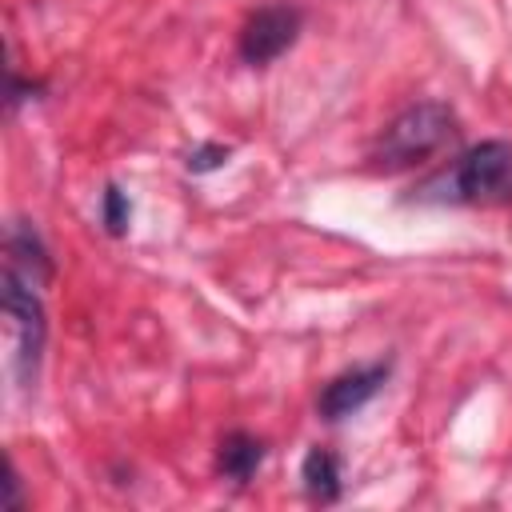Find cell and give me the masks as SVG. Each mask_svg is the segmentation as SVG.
<instances>
[{"label":"cell","mask_w":512,"mask_h":512,"mask_svg":"<svg viewBox=\"0 0 512 512\" xmlns=\"http://www.w3.org/2000/svg\"><path fill=\"white\" fill-rule=\"evenodd\" d=\"M456 132V116L448 104L440 100H420L412 108H404L376 140V152L372 160L384 168V172H396V168H408V164H420L424 156L440 152Z\"/></svg>","instance_id":"obj_1"},{"label":"cell","mask_w":512,"mask_h":512,"mask_svg":"<svg viewBox=\"0 0 512 512\" xmlns=\"http://www.w3.org/2000/svg\"><path fill=\"white\" fill-rule=\"evenodd\" d=\"M4 316H8V340H12V368L28 388L36 380V360L44 348V308L36 296V276L4 268Z\"/></svg>","instance_id":"obj_2"},{"label":"cell","mask_w":512,"mask_h":512,"mask_svg":"<svg viewBox=\"0 0 512 512\" xmlns=\"http://www.w3.org/2000/svg\"><path fill=\"white\" fill-rule=\"evenodd\" d=\"M452 196L464 204H512V144L484 140L468 148L452 168Z\"/></svg>","instance_id":"obj_3"},{"label":"cell","mask_w":512,"mask_h":512,"mask_svg":"<svg viewBox=\"0 0 512 512\" xmlns=\"http://www.w3.org/2000/svg\"><path fill=\"white\" fill-rule=\"evenodd\" d=\"M296 32H300V12L292 4H260L244 20V28H240V56H244V64H252V68L272 64L280 52L292 48Z\"/></svg>","instance_id":"obj_4"},{"label":"cell","mask_w":512,"mask_h":512,"mask_svg":"<svg viewBox=\"0 0 512 512\" xmlns=\"http://www.w3.org/2000/svg\"><path fill=\"white\" fill-rule=\"evenodd\" d=\"M384 380H388V364H360V368H348V372H340L336 380L324 384L316 408H320L324 420H344V416L360 412V408L384 388Z\"/></svg>","instance_id":"obj_5"},{"label":"cell","mask_w":512,"mask_h":512,"mask_svg":"<svg viewBox=\"0 0 512 512\" xmlns=\"http://www.w3.org/2000/svg\"><path fill=\"white\" fill-rule=\"evenodd\" d=\"M264 460V444L252 436V432H228L220 440V472L236 484H244Z\"/></svg>","instance_id":"obj_6"},{"label":"cell","mask_w":512,"mask_h":512,"mask_svg":"<svg viewBox=\"0 0 512 512\" xmlns=\"http://www.w3.org/2000/svg\"><path fill=\"white\" fill-rule=\"evenodd\" d=\"M300 480L308 488L312 500H336L340 496V460L328 452V448H312L304 456V468H300Z\"/></svg>","instance_id":"obj_7"},{"label":"cell","mask_w":512,"mask_h":512,"mask_svg":"<svg viewBox=\"0 0 512 512\" xmlns=\"http://www.w3.org/2000/svg\"><path fill=\"white\" fill-rule=\"evenodd\" d=\"M128 216H132V212H128V200L120 196V188H108V192H104V224H108V232L120 236V232L128 228Z\"/></svg>","instance_id":"obj_8"},{"label":"cell","mask_w":512,"mask_h":512,"mask_svg":"<svg viewBox=\"0 0 512 512\" xmlns=\"http://www.w3.org/2000/svg\"><path fill=\"white\" fill-rule=\"evenodd\" d=\"M224 156H228V148H204V152H196V156L188 160V168H196V172H200V168H216Z\"/></svg>","instance_id":"obj_9"}]
</instances>
